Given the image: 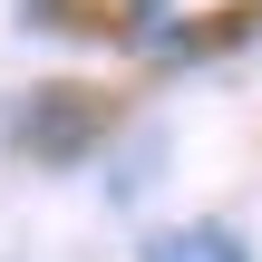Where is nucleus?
Here are the masks:
<instances>
[{
  "label": "nucleus",
  "mask_w": 262,
  "mask_h": 262,
  "mask_svg": "<svg viewBox=\"0 0 262 262\" xmlns=\"http://www.w3.org/2000/svg\"><path fill=\"white\" fill-rule=\"evenodd\" d=\"M146 262H253L224 224H175V233H156L146 243Z\"/></svg>",
  "instance_id": "1"
}]
</instances>
